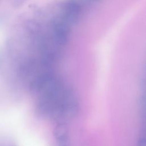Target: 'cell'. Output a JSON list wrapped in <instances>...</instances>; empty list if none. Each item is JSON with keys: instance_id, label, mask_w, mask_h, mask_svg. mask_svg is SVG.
<instances>
[{"instance_id": "1", "label": "cell", "mask_w": 146, "mask_h": 146, "mask_svg": "<svg viewBox=\"0 0 146 146\" xmlns=\"http://www.w3.org/2000/svg\"><path fill=\"white\" fill-rule=\"evenodd\" d=\"M52 29L56 43L60 46L66 45L71 32V26L59 17L53 20Z\"/></svg>"}, {"instance_id": "2", "label": "cell", "mask_w": 146, "mask_h": 146, "mask_svg": "<svg viewBox=\"0 0 146 146\" xmlns=\"http://www.w3.org/2000/svg\"><path fill=\"white\" fill-rule=\"evenodd\" d=\"M63 10L71 11L80 14L82 6L80 4L75 0H68L63 4Z\"/></svg>"}, {"instance_id": "4", "label": "cell", "mask_w": 146, "mask_h": 146, "mask_svg": "<svg viewBox=\"0 0 146 146\" xmlns=\"http://www.w3.org/2000/svg\"><path fill=\"white\" fill-rule=\"evenodd\" d=\"M27 0H14L13 2V6L14 8H18L22 6Z\"/></svg>"}, {"instance_id": "5", "label": "cell", "mask_w": 146, "mask_h": 146, "mask_svg": "<svg viewBox=\"0 0 146 146\" xmlns=\"http://www.w3.org/2000/svg\"><path fill=\"white\" fill-rule=\"evenodd\" d=\"M90 1H93V2H96V1H100V0H90Z\"/></svg>"}, {"instance_id": "3", "label": "cell", "mask_w": 146, "mask_h": 146, "mask_svg": "<svg viewBox=\"0 0 146 146\" xmlns=\"http://www.w3.org/2000/svg\"><path fill=\"white\" fill-rule=\"evenodd\" d=\"M41 25L35 20L30 19L26 23V28L29 33L33 35L41 33Z\"/></svg>"}]
</instances>
